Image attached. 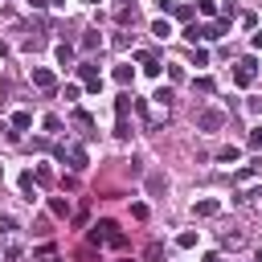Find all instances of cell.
I'll use <instances>...</instances> for the list:
<instances>
[{
    "label": "cell",
    "mask_w": 262,
    "mask_h": 262,
    "mask_svg": "<svg viewBox=\"0 0 262 262\" xmlns=\"http://www.w3.org/2000/svg\"><path fill=\"white\" fill-rule=\"evenodd\" d=\"M151 33H156L160 41H164V37H172V20H168V16H156V20H151Z\"/></svg>",
    "instance_id": "cell-10"
},
{
    "label": "cell",
    "mask_w": 262,
    "mask_h": 262,
    "mask_svg": "<svg viewBox=\"0 0 262 262\" xmlns=\"http://www.w3.org/2000/svg\"><path fill=\"white\" fill-rule=\"evenodd\" d=\"M98 45H102V37H98V33H86V37H82V49H86V53H94Z\"/></svg>",
    "instance_id": "cell-18"
},
{
    "label": "cell",
    "mask_w": 262,
    "mask_h": 262,
    "mask_svg": "<svg viewBox=\"0 0 262 262\" xmlns=\"http://www.w3.org/2000/svg\"><path fill=\"white\" fill-rule=\"evenodd\" d=\"M192 86H196L201 94H213V78H205V74H201V78H192Z\"/></svg>",
    "instance_id": "cell-19"
},
{
    "label": "cell",
    "mask_w": 262,
    "mask_h": 262,
    "mask_svg": "<svg viewBox=\"0 0 262 262\" xmlns=\"http://www.w3.org/2000/svg\"><path fill=\"white\" fill-rule=\"evenodd\" d=\"M33 180H37V184H49V180H53V172H49V168H45V164H41V168H37V172H33Z\"/></svg>",
    "instance_id": "cell-23"
},
{
    "label": "cell",
    "mask_w": 262,
    "mask_h": 262,
    "mask_svg": "<svg viewBox=\"0 0 262 262\" xmlns=\"http://www.w3.org/2000/svg\"><path fill=\"white\" fill-rule=\"evenodd\" d=\"M254 78H258V61H254V57H242V61L233 66V86H237V90H246Z\"/></svg>",
    "instance_id": "cell-3"
},
{
    "label": "cell",
    "mask_w": 262,
    "mask_h": 262,
    "mask_svg": "<svg viewBox=\"0 0 262 262\" xmlns=\"http://www.w3.org/2000/svg\"><path fill=\"white\" fill-rule=\"evenodd\" d=\"M78 78H82V86H86L90 94H98V90H102V74H98V66H94V61H82V66H78Z\"/></svg>",
    "instance_id": "cell-4"
},
{
    "label": "cell",
    "mask_w": 262,
    "mask_h": 262,
    "mask_svg": "<svg viewBox=\"0 0 262 262\" xmlns=\"http://www.w3.org/2000/svg\"><path fill=\"white\" fill-rule=\"evenodd\" d=\"M8 123H12V131H29V127H33V115H29V111H12Z\"/></svg>",
    "instance_id": "cell-9"
},
{
    "label": "cell",
    "mask_w": 262,
    "mask_h": 262,
    "mask_svg": "<svg viewBox=\"0 0 262 262\" xmlns=\"http://www.w3.org/2000/svg\"><path fill=\"white\" fill-rule=\"evenodd\" d=\"M82 4H98V0H82Z\"/></svg>",
    "instance_id": "cell-32"
},
{
    "label": "cell",
    "mask_w": 262,
    "mask_h": 262,
    "mask_svg": "<svg viewBox=\"0 0 262 262\" xmlns=\"http://www.w3.org/2000/svg\"><path fill=\"white\" fill-rule=\"evenodd\" d=\"M156 8H160V16H168V12L176 8V0H156Z\"/></svg>",
    "instance_id": "cell-28"
},
{
    "label": "cell",
    "mask_w": 262,
    "mask_h": 262,
    "mask_svg": "<svg viewBox=\"0 0 262 262\" xmlns=\"http://www.w3.org/2000/svg\"><path fill=\"white\" fill-rule=\"evenodd\" d=\"M196 242H201V233H196V229H184V233L176 237V246H180V250H192Z\"/></svg>",
    "instance_id": "cell-14"
},
{
    "label": "cell",
    "mask_w": 262,
    "mask_h": 262,
    "mask_svg": "<svg viewBox=\"0 0 262 262\" xmlns=\"http://www.w3.org/2000/svg\"><path fill=\"white\" fill-rule=\"evenodd\" d=\"M254 262H262V250H258V254H254Z\"/></svg>",
    "instance_id": "cell-31"
},
{
    "label": "cell",
    "mask_w": 262,
    "mask_h": 262,
    "mask_svg": "<svg viewBox=\"0 0 262 262\" xmlns=\"http://www.w3.org/2000/svg\"><path fill=\"white\" fill-rule=\"evenodd\" d=\"M78 94H82V90H78V86H74V82H70V86H66V90H61V98H66V102H78Z\"/></svg>",
    "instance_id": "cell-25"
},
{
    "label": "cell",
    "mask_w": 262,
    "mask_h": 262,
    "mask_svg": "<svg viewBox=\"0 0 262 262\" xmlns=\"http://www.w3.org/2000/svg\"><path fill=\"white\" fill-rule=\"evenodd\" d=\"M250 45H254V49H262V29H258V33L250 37Z\"/></svg>",
    "instance_id": "cell-29"
},
{
    "label": "cell",
    "mask_w": 262,
    "mask_h": 262,
    "mask_svg": "<svg viewBox=\"0 0 262 262\" xmlns=\"http://www.w3.org/2000/svg\"><path fill=\"white\" fill-rule=\"evenodd\" d=\"M192 12H196L192 4H176V8H172V16H176L180 25H188V20H192Z\"/></svg>",
    "instance_id": "cell-15"
},
{
    "label": "cell",
    "mask_w": 262,
    "mask_h": 262,
    "mask_svg": "<svg viewBox=\"0 0 262 262\" xmlns=\"http://www.w3.org/2000/svg\"><path fill=\"white\" fill-rule=\"evenodd\" d=\"M16 184H20V192H25L29 201L37 196V180H33V172H20V180H16Z\"/></svg>",
    "instance_id": "cell-11"
},
{
    "label": "cell",
    "mask_w": 262,
    "mask_h": 262,
    "mask_svg": "<svg viewBox=\"0 0 262 262\" xmlns=\"http://www.w3.org/2000/svg\"><path fill=\"white\" fill-rule=\"evenodd\" d=\"M250 196H258V205H262V188H254V192H250Z\"/></svg>",
    "instance_id": "cell-30"
},
{
    "label": "cell",
    "mask_w": 262,
    "mask_h": 262,
    "mask_svg": "<svg viewBox=\"0 0 262 262\" xmlns=\"http://www.w3.org/2000/svg\"><path fill=\"white\" fill-rule=\"evenodd\" d=\"M196 12H201V16H221V4H217V0H201Z\"/></svg>",
    "instance_id": "cell-16"
},
{
    "label": "cell",
    "mask_w": 262,
    "mask_h": 262,
    "mask_svg": "<svg viewBox=\"0 0 262 262\" xmlns=\"http://www.w3.org/2000/svg\"><path fill=\"white\" fill-rule=\"evenodd\" d=\"M29 78H33V86H37V90H53V86H57L53 70H45V66H33V70H29Z\"/></svg>",
    "instance_id": "cell-5"
},
{
    "label": "cell",
    "mask_w": 262,
    "mask_h": 262,
    "mask_svg": "<svg viewBox=\"0 0 262 262\" xmlns=\"http://www.w3.org/2000/svg\"><path fill=\"white\" fill-rule=\"evenodd\" d=\"M221 213V201L217 196H201V201H192V217H217Z\"/></svg>",
    "instance_id": "cell-6"
},
{
    "label": "cell",
    "mask_w": 262,
    "mask_h": 262,
    "mask_svg": "<svg viewBox=\"0 0 262 262\" xmlns=\"http://www.w3.org/2000/svg\"><path fill=\"white\" fill-rule=\"evenodd\" d=\"M246 143H250V151H262V127H254V131H250V139H246Z\"/></svg>",
    "instance_id": "cell-22"
},
{
    "label": "cell",
    "mask_w": 262,
    "mask_h": 262,
    "mask_svg": "<svg viewBox=\"0 0 262 262\" xmlns=\"http://www.w3.org/2000/svg\"><path fill=\"white\" fill-rule=\"evenodd\" d=\"M192 66H209V49H201V45H196V53H192Z\"/></svg>",
    "instance_id": "cell-24"
},
{
    "label": "cell",
    "mask_w": 262,
    "mask_h": 262,
    "mask_svg": "<svg viewBox=\"0 0 262 262\" xmlns=\"http://www.w3.org/2000/svg\"><path fill=\"white\" fill-rule=\"evenodd\" d=\"M0 176H4V168H0Z\"/></svg>",
    "instance_id": "cell-35"
},
{
    "label": "cell",
    "mask_w": 262,
    "mask_h": 262,
    "mask_svg": "<svg viewBox=\"0 0 262 262\" xmlns=\"http://www.w3.org/2000/svg\"><path fill=\"white\" fill-rule=\"evenodd\" d=\"M180 33H184V41H188V45H196V41H201V25H192V20H188Z\"/></svg>",
    "instance_id": "cell-17"
},
{
    "label": "cell",
    "mask_w": 262,
    "mask_h": 262,
    "mask_svg": "<svg viewBox=\"0 0 262 262\" xmlns=\"http://www.w3.org/2000/svg\"><path fill=\"white\" fill-rule=\"evenodd\" d=\"M237 156H242V151H237V147H221V151H217V160H221V164H233V160H237Z\"/></svg>",
    "instance_id": "cell-21"
},
{
    "label": "cell",
    "mask_w": 262,
    "mask_h": 262,
    "mask_svg": "<svg viewBox=\"0 0 262 262\" xmlns=\"http://www.w3.org/2000/svg\"><path fill=\"white\" fill-rule=\"evenodd\" d=\"M115 82H119V86H131V82H135V70H131V66H115Z\"/></svg>",
    "instance_id": "cell-13"
},
{
    "label": "cell",
    "mask_w": 262,
    "mask_h": 262,
    "mask_svg": "<svg viewBox=\"0 0 262 262\" xmlns=\"http://www.w3.org/2000/svg\"><path fill=\"white\" fill-rule=\"evenodd\" d=\"M41 127L53 135V131H61V119H57V115H45V119H41Z\"/></svg>",
    "instance_id": "cell-20"
},
{
    "label": "cell",
    "mask_w": 262,
    "mask_h": 262,
    "mask_svg": "<svg viewBox=\"0 0 262 262\" xmlns=\"http://www.w3.org/2000/svg\"><path fill=\"white\" fill-rule=\"evenodd\" d=\"M131 217H135V221H143V217H147V205H139V201H135V205H131Z\"/></svg>",
    "instance_id": "cell-27"
},
{
    "label": "cell",
    "mask_w": 262,
    "mask_h": 262,
    "mask_svg": "<svg viewBox=\"0 0 262 262\" xmlns=\"http://www.w3.org/2000/svg\"><path fill=\"white\" fill-rule=\"evenodd\" d=\"M53 57H57V66H61V70H66V66H74V45H70V41L53 45Z\"/></svg>",
    "instance_id": "cell-8"
},
{
    "label": "cell",
    "mask_w": 262,
    "mask_h": 262,
    "mask_svg": "<svg viewBox=\"0 0 262 262\" xmlns=\"http://www.w3.org/2000/svg\"><path fill=\"white\" fill-rule=\"evenodd\" d=\"M57 160H70L74 172H86V168H90V156H86L82 143H66V147H57Z\"/></svg>",
    "instance_id": "cell-2"
},
{
    "label": "cell",
    "mask_w": 262,
    "mask_h": 262,
    "mask_svg": "<svg viewBox=\"0 0 262 262\" xmlns=\"http://www.w3.org/2000/svg\"><path fill=\"white\" fill-rule=\"evenodd\" d=\"M196 127H201V131H217V127H225V111H201Z\"/></svg>",
    "instance_id": "cell-7"
},
{
    "label": "cell",
    "mask_w": 262,
    "mask_h": 262,
    "mask_svg": "<svg viewBox=\"0 0 262 262\" xmlns=\"http://www.w3.org/2000/svg\"><path fill=\"white\" fill-rule=\"evenodd\" d=\"M90 242H94V246H102V242H111V246H127V237L119 233L115 221H98V225L90 229Z\"/></svg>",
    "instance_id": "cell-1"
},
{
    "label": "cell",
    "mask_w": 262,
    "mask_h": 262,
    "mask_svg": "<svg viewBox=\"0 0 262 262\" xmlns=\"http://www.w3.org/2000/svg\"><path fill=\"white\" fill-rule=\"evenodd\" d=\"M49 213L53 217H70V201L66 196H49Z\"/></svg>",
    "instance_id": "cell-12"
},
{
    "label": "cell",
    "mask_w": 262,
    "mask_h": 262,
    "mask_svg": "<svg viewBox=\"0 0 262 262\" xmlns=\"http://www.w3.org/2000/svg\"><path fill=\"white\" fill-rule=\"evenodd\" d=\"M168 78L172 82H184V66H168Z\"/></svg>",
    "instance_id": "cell-26"
},
{
    "label": "cell",
    "mask_w": 262,
    "mask_h": 262,
    "mask_svg": "<svg viewBox=\"0 0 262 262\" xmlns=\"http://www.w3.org/2000/svg\"><path fill=\"white\" fill-rule=\"evenodd\" d=\"M0 131H4V123H0Z\"/></svg>",
    "instance_id": "cell-34"
},
{
    "label": "cell",
    "mask_w": 262,
    "mask_h": 262,
    "mask_svg": "<svg viewBox=\"0 0 262 262\" xmlns=\"http://www.w3.org/2000/svg\"><path fill=\"white\" fill-rule=\"evenodd\" d=\"M49 4H66V0H49Z\"/></svg>",
    "instance_id": "cell-33"
}]
</instances>
